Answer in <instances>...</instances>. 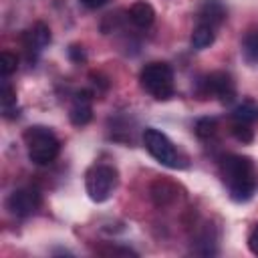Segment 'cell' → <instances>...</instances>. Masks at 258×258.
Returning a JSON list of instances; mask_svg holds the SVG:
<instances>
[{
  "label": "cell",
  "mask_w": 258,
  "mask_h": 258,
  "mask_svg": "<svg viewBox=\"0 0 258 258\" xmlns=\"http://www.w3.org/2000/svg\"><path fill=\"white\" fill-rule=\"evenodd\" d=\"M222 179L234 202H248L256 191L254 163L246 155H226L220 165Z\"/></svg>",
  "instance_id": "6da1fadb"
},
{
  "label": "cell",
  "mask_w": 258,
  "mask_h": 258,
  "mask_svg": "<svg viewBox=\"0 0 258 258\" xmlns=\"http://www.w3.org/2000/svg\"><path fill=\"white\" fill-rule=\"evenodd\" d=\"M24 143L28 149V159L36 165H48L56 159L60 151L58 137L44 125H32L24 131Z\"/></svg>",
  "instance_id": "7a4b0ae2"
},
{
  "label": "cell",
  "mask_w": 258,
  "mask_h": 258,
  "mask_svg": "<svg viewBox=\"0 0 258 258\" xmlns=\"http://www.w3.org/2000/svg\"><path fill=\"white\" fill-rule=\"evenodd\" d=\"M141 87L155 99L165 101L173 95V71L167 62H149L139 75Z\"/></svg>",
  "instance_id": "3957f363"
},
{
  "label": "cell",
  "mask_w": 258,
  "mask_h": 258,
  "mask_svg": "<svg viewBox=\"0 0 258 258\" xmlns=\"http://www.w3.org/2000/svg\"><path fill=\"white\" fill-rule=\"evenodd\" d=\"M143 145H145V149L149 151V155H151L155 161H159L161 165L171 167V169L185 167L183 157L179 155V151L173 147V143L169 141V137H167L165 133H161L159 129L147 127V129L143 131Z\"/></svg>",
  "instance_id": "277c9868"
},
{
  "label": "cell",
  "mask_w": 258,
  "mask_h": 258,
  "mask_svg": "<svg viewBox=\"0 0 258 258\" xmlns=\"http://www.w3.org/2000/svg\"><path fill=\"white\" fill-rule=\"evenodd\" d=\"M85 187L93 202H105L117 187V171L111 165H93L85 175Z\"/></svg>",
  "instance_id": "5b68a950"
},
{
  "label": "cell",
  "mask_w": 258,
  "mask_h": 258,
  "mask_svg": "<svg viewBox=\"0 0 258 258\" xmlns=\"http://www.w3.org/2000/svg\"><path fill=\"white\" fill-rule=\"evenodd\" d=\"M40 206V194L36 187H20L14 189L8 200H6V208L10 210L12 216L16 218H26L30 214H34Z\"/></svg>",
  "instance_id": "8992f818"
},
{
  "label": "cell",
  "mask_w": 258,
  "mask_h": 258,
  "mask_svg": "<svg viewBox=\"0 0 258 258\" xmlns=\"http://www.w3.org/2000/svg\"><path fill=\"white\" fill-rule=\"evenodd\" d=\"M202 83L206 87V95H214L220 103H232L236 97V85H234L232 77L224 71H216V73L208 75Z\"/></svg>",
  "instance_id": "52a82bcc"
},
{
  "label": "cell",
  "mask_w": 258,
  "mask_h": 258,
  "mask_svg": "<svg viewBox=\"0 0 258 258\" xmlns=\"http://www.w3.org/2000/svg\"><path fill=\"white\" fill-rule=\"evenodd\" d=\"M93 117V95L91 91H79L75 93L73 97V103H71V109H69V119L73 125L77 127H83L91 121Z\"/></svg>",
  "instance_id": "ba28073f"
},
{
  "label": "cell",
  "mask_w": 258,
  "mask_h": 258,
  "mask_svg": "<svg viewBox=\"0 0 258 258\" xmlns=\"http://www.w3.org/2000/svg\"><path fill=\"white\" fill-rule=\"evenodd\" d=\"M48 42H50V28L44 22H36L30 30L24 32V48L28 56L38 54L44 46H48Z\"/></svg>",
  "instance_id": "9c48e42d"
},
{
  "label": "cell",
  "mask_w": 258,
  "mask_h": 258,
  "mask_svg": "<svg viewBox=\"0 0 258 258\" xmlns=\"http://www.w3.org/2000/svg\"><path fill=\"white\" fill-rule=\"evenodd\" d=\"M129 20L135 26H139V28H147L155 20V10H153V6L149 2L139 0V2L131 4V8H129Z\"/></svg>",
  "instance_id": "30bf717a"
},
{
  "label": "cell",
  "mask_w": 258,
  "mask_h": 258,
  "mask_svg": "<svg viewBox=\"0 0 258 258\" xmlns=\"http://www.w3.org/2000/svg\"><path fill=\"white\" fill-rule=\"evenodd\" d=\"M226 18V8L220 0H206L200 8V22H206V24H212L214 28L218 24H222Z\"/></svg>",
  "instance_id": "8fae6325"
},
{
  "label": "cell",
  "mask_w": 258,
  "mask_h": 258,
  "mask_svg": "<svg viewBox=\"0 0 258 258\" xmlns=\"http://www.w3.org/2000/svg\"><path fill=\"white\" fill-rule=\"evenodd\" d=\"M214 40H216V28L212 24L198 22V26L191 32V46L202 50V48H208L210 44H214Z\"/></svg>",
  "instance_id": "7c38bea8"
},
{
  "label": "cell",
  "mask_w": 258,
  "mask_h": 258,
  "mask_svg": "<svg viewBox=\"0 0 258 258\" xmlns=\"http://www.w3.org/2000/svg\"><path fill=\"white\" fill-rule=\"evenodd\" d=\"M0 101H2V113L6 119H14L18 115V109H16V91L12 89V85L6 81L4 77V83H2V95H0Z\"/></svg>",
  "instance_id": "4fadbf2b"
},
{
  "label": "cell",
  "mask_w": 258,
  "mask_h": 258,
  "mask_svg": "<svg viewBox=\"0 0 258 258\" xmlns=\"http://www.w3.org/2000/svg\"><path fill=\"white\" fill-rule=\"evenodd\" d=\"M232 119L240 121V123H254L258 119V105L252 103V101H246V103L238 105L232 111Z\"/></svg>",
  "instance_id": "5bb4252c"
},
{
  "label": "cell",
  "mask_w": 258,
  "mask_h": 258,
  "mask_svg": "<svg viewBox=\"0 0 258 258\" xmlns=\"http://www.w3.org/2000/svg\"><path fill=\"white\" fill-rule=\"evenodd\" d=\"M242 54L244 58L250 62V64H256L258 62V30H252L244 36V42H242Z\"/></svg>",
  "instance_id": "9a60e30c"
},
{
  "label": "cell",
  "mask_w": 258,
  "mask_h": 258,
  "mask_svg": "<svg viewBox=\"0 0 258 258\" xmlns=\"http://www.w3.org/2000/svg\"><path fill=\"white\" fill-rule=\"evenodd\" d=\"M216 131H218V121H216V119H212V117H202V119L196 121V135H198L200 139H210V137L216 135Z\"/></svg>",
  "instance_id": "2e32d148"
},
{
  "label": "cell",
  "mask_w": 258,
  "mask_h": 258,
  "mask_svg": "<svg viewBox=\"0 0 258 258\" xmlns=\"http://www.w3.org/2000/svg\"><path fill=\"white\" fill-rule=\"evenodd\" d=\"M232 135L242 141V143H250L254 139V131L250 129V123H240V121H234L232 125Z\"/></svg>",
  "instance_id": "e0dca14e"
},
{
  "label": "cell",
  "mask_w": 258,
  "mask_h": 258,
  "mask_svg": "<svg viewBox=\"0 0 258 258\" xmlns=\"http://www.w3.org/2000/svg\"><path fill=\"white\" fill-rule=\"evenodd\" d=\"M18 67V60H16V54L4 50L0 54V71H2V77H10Z\"/></svg>",
  "instance_id": "ac0fdd59"
},
{
  "label": "cell",
  "mask_w": 258,
  "mask_h": 258,
  "mask_svg": "<svg viewBox=\"0 0 258 258\" xmlns=\"http://www.w3.org/2000/svg\"><path fill=\"white\" fill-rule=\"evenodd\" d=\"M69 56H71L75 62H83V60L87 58V54H85L83 46H79V44H73V46L69 48Z\"/></svg>",
  "instance_id": "d6986e66"
},
{
  "label": "cell",
  "mask_w": 258,
  "mask_h": 258,
  "mask_svg": "<svg viewBox=\"0 0 258 258\" xmlns=\"http://www.w3.org/2000/svg\"><path fill=\"white\" fill-rule=\"evenodd\" d=\"M248 248H250L252 254L258 256V224L252 228V232H250V236H248Z\"/></svg>",
  "instance_id": "ffe728a7"
},
{
  "label": "cell",
  "mask_w": 258,
  "mask_h": 258,
  "mask_svg": "<svg viewBox=\"0 0 258 258\" xmlns=\"http://www.w3.org/2000/svg\"><path fill=\"white\" fill-rule=\"evenodd\" d=\"M81 4H85L87 8H101L103 4H107V0H81Z\"/></svg>",
  "instance_id": "44dd1931"
}]
</instances>
